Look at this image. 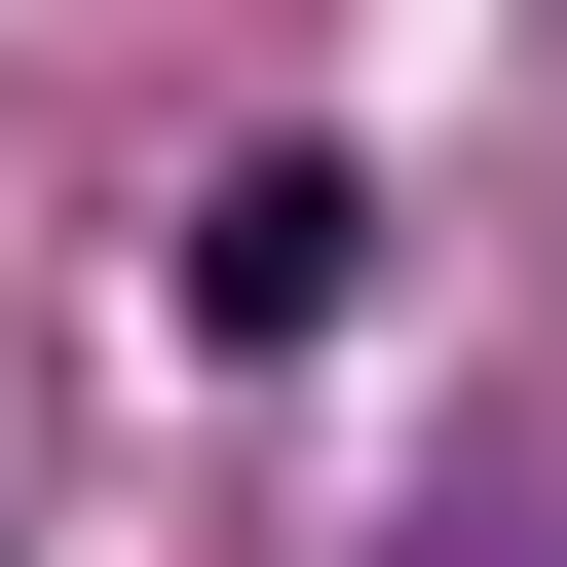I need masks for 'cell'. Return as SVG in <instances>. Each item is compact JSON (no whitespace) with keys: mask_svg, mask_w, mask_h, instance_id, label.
Wrapping results in <instances>:
<instances>
[{"mask_svg":"<svg viewBox=\"0 0 567 567\" xmlns=\"http://www.w3.org/2000/svg\"><path fill=\"white\" fill-rule=\"evenodd\" d=\"M341 227H379L341 152H227V189L152 227V303H189V341H341Z\"/></svg>","mask_w":567,"mask_h":567,"instance_id":"obj_1","label":"cell"}]
</instances>
